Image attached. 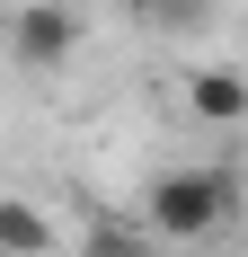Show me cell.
<instances>
[{"label":"cell","instance_id":"277c9868","mask_svg":"<svg viewBox=\"0 0 248 257\" xmlns=\"http://www.w3.org/2000/svg\"><path fill=\"white\" fill-rule=\"evenodd\" d=\"M53 248H62V222L36 195H0V257H53Z\"/></svg>","mask_w":248,"mask_h":257},{"label":"cell","instance_id":"6da1fadb","mask_svg":"<svg viewBox=\"0 0 248 257\" xmlns=\"http://www.w3.org/2000/svg\"><path fill=\"white\" fill-rule=\"evenodd\" d=\"M230 213H239V178H230L222 160H195V169H160L142 186V222L169 248H204V239L222 231Z\"/></svg>","mask_w":248,"mask_h":257},{"label":"cell","instance_id":"7a4b0ae2","mask_svg":"<svg viewBox=\"0 0 248 257\" xmlns=\"http://www.w3.org/2000/svg\"><path fill=\"white\" fill-rule=\"evenodd\" d=\"M9 53H18L27 71H62L80 53V9L71 0H27L18 18H9Z\"/></svg>","mask_w":248,"mask_h":257},{"label":"cell","instance_id":"8992f818","mask_svg":"<svg viewBox=\"0 0 248 257\" xmlns=\"http://www.w3.org/2000/svg\"><path fill=\"white\" fill-rule=\"evenodd\" d=\"M124 9H133V18H160V27H169V9H177V0H124Z\"/></svg>","mask_w":248,"mask_h":257},{"label":"cell","instance_id":"5b68a950","mask_svg":"<svg viewBox=\"0 0 248 257\" xmlns=\"http://www.w3.org/2000/svg\"><path fill=\"white\" fill-rule=\"evenodd\" d=\"M169 239L151 231V222H89L80 231V257H160Z\"/></svg>","mask_w":248,"mask_h":257},{"label":"cell","instance_id":"3957f363","mask_svg":"<svg viewBox=\"0 0 248 257\" xmlns=\"http://www.w3.org/2000/svg\"><path fill=\"white\" fill-rule=\"evenodd\" d=\"M186 106H195V124H248V71H230V62L186 71Z\"/></svg>","mask_w":248,"mask_h":257}]
</instances>
